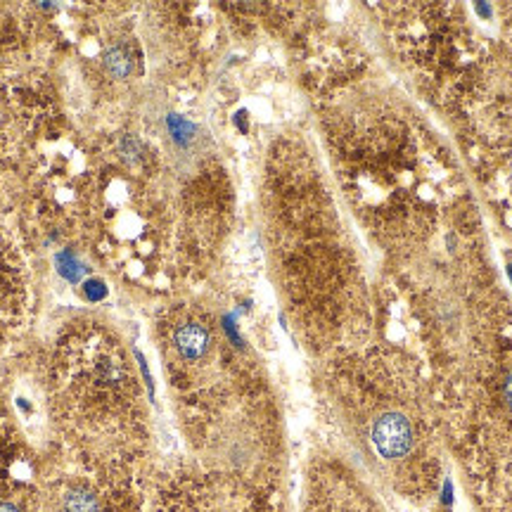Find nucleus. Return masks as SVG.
Instances as JSON below:
<instances>
[{"label":"nucleus","instance_id":"nucleus-5","mask_svg":"<svg viewBox=\"0 0 512 512\" xmlns=\"http://www.w3.org/2000/svg\"><path fill=\"white\" fill-rule=\"evenodd\" d=\"M174 344L185 361H197L207 354L209 349V332L197 323H185L176 330Z\"/></svg>","mask_w":512,"mask_h":512},{"label":"nucleus","instance_id":"nucleus-3","mask_svg":"<svg viewBox=\"0 0 512 512\" xmlns=\"http://www.w3.org/2000/svg\"><path fill=\"white\" fill-rule=\"evenodd\" d=\"M373 444L377 453L384 458H401L406 456L408 448L413 444V430L399 413H387L373 425Z\"/></svg>","mask_w":512,"mask_h":512},{"label":"nucleus","instance_id":"nucleus-8","mask_svg":"<svg viewBox=\"0 0 512 512\" xmlns=\"http://www.w3.org/2000/svg\"><path fill=\"white\" fill-rule=\"evenodd\" d=\"M508 399H510V403H512V380L508 382Z\"/></svg>","mask_w":512,"mask_h":512},{"label":"nucleus","instance_id":"nucleus-2","mask_svg":"<svg viewBox=\"0 0 512 512\" xmlns=\"http://www.w3.org/2000/svg\"><path fill=\"white\" fill-rule=\"evenodd\" d=\"M24 304L22 266L8 249H0V323L17 320Z\"/></svg>","mask_w":512,"mask_h":512},{"label":"nucleus","instance_id":"nucleus-1","mask_svg":"<svg viewBox=\"0 0 512 512\" xmlns=\"http://www.w3.org/2000/svg\"><path fill=\"white\" fill-rule=\"evenodd\" d=\"M133 370L112 337L88 335L69 344L62 363V406L67 425L83 441L117 446V420L131 411Z\"/></svg>","mask_w":512,"mask_h":512},{"label":"nucleus","instance_id":"nucleus-7","mask_svg":"<svg viewBox=\"0 0 512 512\" xmlns=\"http://www.w3.org/2000/svg\"><path fill=\"white\" fill-rule=\"evenodd\" d=\"M0 512H22V510L12 503H0Z\"/></svg>","mask_w":512,"mask_h":512},{"label":"nucleus","instance_id":"nucleus-9","mask_svg":"<svg viewBox=\"0 0 512 512\" xmlns=\"http://www.w3.org/2000/svg\"><path fill=\"white\" fill-rule=\"evenodd\" d=\"M510 278H512V268H510Z\"/></svg>","mask_w":512,"mask_h":512},{"label":"nucleus","instance_id":"nucleus-6","mask_svg":"<svg viewBox=\"0 0 512 512\" xmlns=\"http://www.w3.org/2000/svg\"><path fill=\"white\" fill-rule=\"evenodd\" d=\"M107 69L114 76H128L131 74V55H128L126 48H112L110 53H107Z\"/></svg>","mask_w":512,"mask_h":512},{"label":"nucleus","instance_id":"nucleus-4","mask_svg":"<svg viewBox=\"0 0 512 512\" xmlns=\"http://www.w3.org/2000/svg\"><path fill=\"white\" fill-rule=\"evenodd\" d=\"M53 512H105V503L93 486L72 482L57 494Z\"/></svg>","mask_w":512,"mask_h":512}]
</instances>
